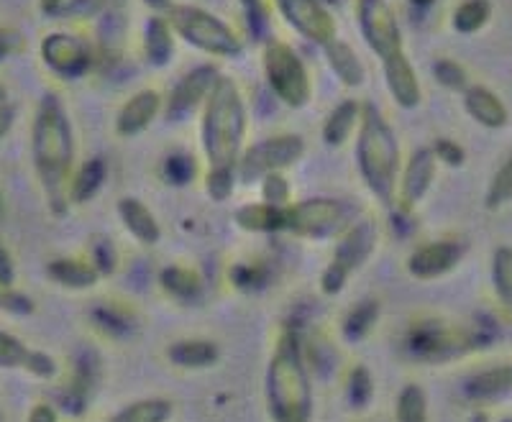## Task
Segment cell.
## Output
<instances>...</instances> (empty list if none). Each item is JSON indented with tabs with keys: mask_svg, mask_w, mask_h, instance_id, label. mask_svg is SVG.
<instances>
[{
	"mask_svg": "<svg viewBox=\"0 0 512 422\" xmlns=\"http://www.w3.org/2000/svg\"><path fill=\"white\" fill-rule=\"evenodd\" d=\"M105 177H108V164L103 157H93L82 164L75 174H72L70 182V203H90L105 185Z\"/></svg>",
	"mask_w": 512,
	"mask_h": 422,
	"instance_id": "32",
	"label": "cell"
},
{
	"mask_svg": "<svg viewBox=\"0 0 512 422\" xmlns=\"http://www.w3.org/2000/svg\"><path fill=\"white\" fill-rule=\"evenodd\" d=\"M377 241V223L372 218L356 220L354 226L338 238L331 261L320 274V292L328 297L341 295L349 279L372 259V254L377 251Z\"/></svg>",
	"mask_w": 512,
	"mask_h": 422,
	"instance_id": "8",
	"label": "cell"
},
{
	"mask_svg": "<svg viewBox=\"0 0 512 422\" xmlns=\"http://www.w3.org/2000/svg\"><path fill=\"white\" fill-rule=\"evenodd\" d=\"M489 16H492V3H489V0H464V3L454 11L451 26H454V31H459V34L472 36L487 26Z\"/></svg>",
	"mask_w": 512,
	"mask_h": 422,
	"instance_id": "36",
	"label": "cell"
},
{
	"mask_svg": "<svg viewBox=\"0 0 512 422\" xmlns=\"http://www.w3.org/2000/svg\"><path fill=\"white\" fill-rule=\"evenodd\" d=\"M41 59L62 80H80L93 64V49L82 36L54 31L41 41Z\"/></svg>",
	"mask_w": 512,
	"mask_h": 422,
	"instance_id": "13",
	"label": "cell"
},
{
	"mask_svg": "<svg viewBox=\"0 0 512 422\" xmlns=\"http://www.w3.org/2000/svg\"><path fill=\"white\" fill-rule=\"evenodd\" d=\"M492 287L500 305L512 315V246H500L492 254Z\"/></svg>",
	"mask_w": 512,
	"mask_h": 422,
	"instance_id": "37",
	"label": "cell"
},
{
	"mask_svg": "<svg viewBox=\"0 0 512 422\" xmlns=\"http://www.w3.org/2000/svg\"><path fill=\"white\" fill-rule=\"evenodd\" d=\"M356 21L367 47L377 54L379 62L405 52L400 21L387 0H356Z\"/></svg>",
	"mask_w": 512,
	"mask_h": 422,
	"instance_id": "11",
	"label": "cell"
},
{
	"mask_svg": "<svg viewBox=\"0 0 512 422\" xmlns=\"http://www.w3.org/2000/svg\"><path fill=\"white\" fill-rule=\"evenodd\" d=\"M90 320L95 328L103 333L105 338L121 341V338H131L136 328V313L128 305H121L116 300H105L90 310Z\"/></svg>",
	"mask_w": 512,
	"mask_h": 422,
	"instance_id": "27",
	"label": "cell"
},
{
	"mask_svg": "<svg viewBox=\"0 0 512 422\" xmlns=\"http://www.w3.org/2000/svg\"><path fill=\"white\" fill-rule=\"evenodd\" d=\"M303 154V136H297V133H277V136H267V139L246 146L239 164H236V172H239V180L244 185H251V182H262L267 174L285 172L287 167L300 162Z\"/></svg>",
	"mask_w": 512,
	"mask_h": 422,
	"instance_id": "10",
	"label": "cell"
},
{
	"mask_svg": "<svg viewBox=\"0 0 512 422\" xmlns=\"http://www.w3.org/2000/svg\"><path fill=\"white\" fill-rule=\"evenodd\" d=\"M264 399L272 422H310L313 417V384L297 330H285L274 346L264 374Z\"/></svg>",
	"mask_w": 512,
	"mask_h": 422,
	"instance_id": "2",
	"label": "cell"
},
{
	"mask_svg": "<svg viewBox=\"0 0 512 422\" xmlns=\"http://www.w3.org/2000/svg\"><path fill=\"white\" fill-rule=\"evenodd\" d=\"M218 359H221V348L210 338H180L167 348L169 364L185 371L210 369L218 364Z\"/></svg>",
	"mask_w": 512,
	"mask_h": 422,
	"instance_id": "23",
	"label": "cell"
},
{
	"mask_svg": "<svg viewBox=\"0 0 512 422\" xmlns=\"http://www.w3.org/2000/svg\"><path fill=\"white\" fill-rule=\"evenodd\" d=\"M466 246L456 238H441V241H428L413 251L405 261V269L418 282H433V279L446 277L454 272L459 261L464 259Z\"/></svg>",
	"mask_w": 512,
	"mask_h": 422,
	"instance_id": "14",
	"label": "cell"
},
{
	"mask_svg": "<svg viewBox=\"0 0 512 422\" xmlns=\"http://www.w3.org/2000/svg\"><path fill=\"white\" fill-rule=\"evenodd\" d=\"M100 361L95 353L85 351L80 359L75 361V369H72L70 382L62 392V405L64 410L72 412V415H82L88 410V402L93 397L95 387H98V376H100Z\"/></svg>",
	"mask_w": 512,
	"mask_h": 422,
	"instance_id": "20",
	"label": "cell"
},
{
	"mask_svg": "<svg viewBox=\"0 0 512 422\" xmlns=\"http://www.w3.org/2000/svg\"><path fill=\"white\" fill-rule=\"evenodd\" d=\"M408 3H410V6L420 8V11H425V8H431L436 0H408Z\"/></svg>",
	"mask_w": 512,
	"mask_h": 422,
	"instance_id": "54",
	"label": "cell"
},
{
	"mask_svg": "<svg viewBox=\"0 0 512 422\" xmlns=\"http://www.w3.org/2000/svg\"><path fill=\"white\" fill-rule=\"evenodd\" d=\"M64 6V0H41V11L44 13H57Z\"/></svg>",
	"mask_w": 512,
	"mask_h": 422,
	"instance_id": "52",
	"label": "cell"
},
{
	"mask_svg": "<svg viewBox=\"0 0 512 422\" xmlns=\"http://www.w3.org/2000/svg\"><path fill=\"white\" fill-rule=\"evenodd\" d=\"M323 3H326V6H341L344 0H323Z\"/></svg>",
	"mask_w": 512,
	"mask_h": 422,
	"instance_id": "56",
	"label": "cell"
},
{
	"mask_svg": "<svg viewBox=\"0 0 512 422\" xmlns=\"http://www.w3.org/2000/svg\"><path fill=\"white\" fill-rule=\"evenodd\" d=\"M356 169L369 190L384 208H395L400 185V141L374 103H361V121L356 128Z\"/></svg>",
	"mask_w": 512,
	"mask_h": 422,
	"instance_id": "3",
	"label": "cell"
},
{
	"mask_svg": "<svg viewBox=\"0 0 512 422\" xmlns=\"http://www.w3.org/2000/svg\"><path fill=\"white\" fill-rule=\"evenodd\" d=\"M361 121V103L356 100H344V103H338L336 108L328 113L326 123H323V141L326 146H344L346 141L351 139V133L359 128Z\"/></svg>",
	"mask_w": 512,
	"mask_h": 422,
	"instance_id": "31",
	"label": "cell"
},
{
	"mask_svg": "<svg viewBox=\"0 0 512 422\" xmlns=\"http://www.w3.org/2000/svg\"><path fill=\"white\" fill-rule=\"evenodd\" d=\"M382 307L377 300H359L341 320V333L349 343H359L377 328Z\"/></svg>",
	"mask_w": 512,
	"mask_h": 422,
	"instance_id": "33",
	"label": "cell"
},
{
	"mask_svg": "<svg viewBox=\"0 0 512 422\" xmlns=\"http://www.w3.org/2000/svg\"><path fill=\"white\" fill-rule=\"evenodd\" d=\"M351 226H354L351 208L336 197H308L287 205L285 231L295 238L328 241V238H341Z\"/></svg>",
	"mask_w": 512,
	"mask_h": 422,
	"instance_id": "9",
	"label": "cell"
},
{
	"mask_svg": "<svg viewBox=\"0 0 512 422\" xmlns=\"http://www.w3.org/2000/svg\"><path fill=\"white\" fill-rule=\"evenodd\" d=\"M500 422H512V417H502V420Z\"/></svg>",
	"mask_w": 512,
	"mask_h": 422,
	"instance_id": "58",
	"label": "cell"
},
{
	"mask_svg": "<svg viewBox=\"0 0 512 422\" xmlns=\"http://www.w3.org/2000/svg\"><path fill=\"white\" fill-rule=\"evenodd\" d=\"M259 190H262V203L274 205V208H287V205H292L290 182H287V177L282 172L267 174L259 182Z\"/></svg>",
	"mask_w": 512,
	"mask_h": 422,
	"instance_id": "41",
	"label": "cell"
},
{
	"mask_svg": "<svg viewBox=\"0 0 512 422\" xmlns=\"http://www.w3.org/2000/svg\"><path fill=\"white\" fill-rule=\"evenodd\" d=\"M236 182H239L236 167H210L205 174V192L213 203H226L236 190Z\"/></svg>",
	"mask_w": 512,
	"mask_h": 422,
	"instance_id": "39",
	"label": "cell"
},
{
	"mask_svg": "<svg viewBox=\"0 0 512 422\" xmlns=\"http://www.w3.org/2000/svg\"><path fill=\"white\" fill-rule=\"evenodd\" d=\"M144 3H146V6H152L154 11H164V13H167L169 8L175 6L172 0H144Z\"/></svg>",
	"mask_w": 512,
	"mask_h": 422,
	"instance_id": "51",
	"label": "cell"
},
{
	"mask_svg": "<svg viewBox=\"0 0 512 422\" xmlns=\"http://www.w3.org/2000/svg\"><path fill=\"white\" fill-rule=\"evenodd\" d=\"M487 346L489 336L479 328H464V325L446 323V320L438 318L413 320L405 338H402L405 356L423 366L451 364L466 353Z\"/></svg>",
	"mask_w": 512,
	"mask_h": 422,
	"instance_id": "5",
	"label": "cell"
},
{
	"mask_svg": "<svg viewBox=\"0 0 512 422\" xmlns=\"http://www.w3.org/2000/svg\"><path fill=\"white\" fill-rule=\"evenodd\" d=\"M13 282H16V266L6 246H0V290H13Z\"/></svg>",
	"mask_w": 512,
	"mask_h": 422,
	"instance_id": "48",
	"label": "cell"
},
{
	"mask_svg": "<svg viewBox=\"0 0 512 422\" xmlns=\"http://www.w3.org/2000/svg\"><path fill=\"white\" fill-rule=\"evenodd\" d=\"M116 210L126 233L136 243H141V246H157L162 241V226H159L157 215H154L149 205L141 203L139 197H121Z\"/></svg>",
	"mask_w": 512,
	"mask_h": 422,
	"instance_id": "22",
	"label": "cell"
},
{
	"mask_svg": "<svg viewBox=\"0 0 512 422\" xmlns=\"http://www.w3.org/2000/svg\"><path fill=\"white\" fill-rule=\"evenodd\" d=\"M88 259L93 261V266L100 272V277L116 272L118 254H116V249H113V243L108 241V238H98V241L93 243V249H90Z\"/></svg>",
	"mask_w": 512,
	"mask_h": 422,
	"instance_id": "44",
	"label": "cell"
},
{
	"mask_svg": "<svg viewBox=\"0 0 512 422\" xmlns=\"http://www.w3.org/2000/svg\"><path fill=\"white\" fill-rule=\"evenodd\" d=\"M374 397V379L369 374L367 366H354L349 371V379H346V399L354 410H364L369 407Z\"/></svg>",
	"mask_w": 512,
	"mask_h": 422,
	"instance_id": "38",
	"label": "cell"
},
{
	"mask_svg": "<svg viewBox=\"0 0 512 422\" xmlns=\"http://www.w3.org/2000/svg\"><path fill=\"white\" fill-rule=\"evenodd\" d=\"M195 174H198V164L195 159L187 157V154H172L164 162V177H167L169 185L175 187H185L195 180Z\"/></svg>",
	"mask_w": 512,
	"mask_h": 422,
	"instance_id": "42",
	"label": "cell"
},
{
	"mask_svg": "<svg viewBox=\"0 0 512 422\" xmlns=\"http://www.w3.org/2000/svg\"><path fill=\"white\" fill-rule=\"evenodd\" d=\"M231 279H233V284H236V287H239V290H244V292L259 290V287H264V277L259 274V266H249V264L233 266Z\"/></svg>",
	"mask_w": 512,
	"mask_h": 422,
	"instance_id": "46",
	"label": "cell"
},
{
	"mask_svg": "<svg viewBox=\"0 0 512 422\" xmlns=\"http://www.w3.org/2000/svg\"><path fill=\"white\" fill-rule=\"evenodd\" d=\"M246 113L244 95L231 77L221 75L210 90L200 118V144L210 167H236L244 154Z\"/></svg>",
	"mask_w": 512,
	"mask_h": 422,
	"instance_id": "4",
	"label": "cell"
},
{
	"mask_svg": "<svg viewBox=\"0 0 512 422\" xmlns=\"http://www.w3.org/2000/svg\"><path fill=\"white\" fill-rule=\"evenodd\" d=\"M244 6L246 16H249V26L254 29V34H262L264 26H267V0H239Z\"/></svg>",
	"mask_w": 512,
	"mask_h": 422,
	"instance_id": "47",
	"label": "cell"
},
{
	"mask_svg": "<svg viewBox=\"0 0 512 422\" xmlns=\"http://www.w3.org/2000/svg\"><path fill=\"white\" fill-rule=\"evenodd\" d=\"M172 31L180 39H185L190 47L198 52L208 54V57H241L244 52V41L231 24H226L216 13L205 11L200 6H190V3H175L164 13Z\"/></svg>",
	"mask_w": 512,
	"mask_h": 422,
	"instance_id": "6",
	"label": "cell"
},
{
	"mask_svg": "<svg viewBox=\"0 0 512 422\" xmlns=\"http://www.w3.org/2000/svg\"><path fill=\"white\" fill-rule=\"evenodd\" d=\"M510 203H512V157L497 169L495 177H492V182H489L487 187V195H484V205H487V210H500Z\"/></svg>",
	"mask_w": 512,
	"mask_h": 422,
	"instance_id": "40",
	"label": "cell"
},
{
	"mask_svg": "<svg viewBox=\"0 0 512 422\" xmlns=\"http://www.w3.org/2000/svg\"><path fill=\"white\" fill-rule=\"evenodd\" d=\"M433 77H436L446 90H466V87H469V75H466V70L456 62V59H438V62L433 64Z\"/></svg>",
	"mask_w": 512,
	"mask_h": 422,
	"instance_id": "43",
	"label": "cell"
},
{
	"mask_svg": "<svg viewBox=\"0 0 512 422\" xmlns=\"http://www.w3.org/2000/svg\"><path fill=\"white\" fill-rule=\"evenodd\" d=\"M31 159L34 172L47 195V205L54 215H64L70 208V182L75 167V136L62 100L44 95L36 105L31 123Z\"/></svg>",
	"mask_w": 512,
	"mask_h": 422,
	"instance_id": "1",
	"label": "cell"
},
{
	"mask_svg": "<svg viewBox=\"0 0 512 422\" xmlns=\"http://www.w3.org/2000/svg\"><path fill=\"white\" fill-rule=\"evenodd\" d=\"M8 52H11V41L6 34H0V59H6Z\"/></svg>",
	"mask_w": 512,
	"mask_h": 422,
	"instance_id": "53",
	"label": "cell"
},
{
	"mask_svg": "<svg viewBox=\"0 0 512 422\" xmlns=\"http://www.w3.org/2000/svg\"><path fill=\"white\" fill-rule=\"evenodd\" d=\"M0 105H6V90L0 87Z\"/></svg>",
	"mask_w": 512,
	"mask_h": 422,
	"instance_id": "57",
	"label": "cell"
},
{
	"mask_svg": "<svg viewBox=\"0 0 512 422\" xmlns=\"http://www.w3.org/2000/svg\"><path fill=\"white\" fill-rule=\"evenodd\" d=\"M13 121H16V108L8 103L0 105V141L8 136V131L13 128Z\"/></svg>",
	"mask_w": 512,
	"mask_h": 422,
	"instance_id": "50",
	"label": "cell"
},
{
	"mask_svg": "<svg viewBox=\"0 0 512 422\" xmlns=\"http://www.w3.org/2000/svg\"><path fill=\"white\" fill-rule=\"evenodd\" d=\"M382 70H384V85H387V90H390L392 100L405 110L418 108L420 100H423V87H420L418 72H415L408 54L402 52L397 54V57L382 62Z\"/></svg>",
	"mask_w": 512,
	"mask_h": 422,
	"instance_id": "19",
	"label": "cell"
},
{
	"mask_svg": "<svg viewBox=\"0 0 512 422\" xmlns=\"http://www.w3.org/2000/svg\"><path fill=\"white\" fill-rule=\"evenodd\" d=\"M0 420H3V415H0Z\"/></svg>",
	"mask_w": 512,
	"mask_h": 422,
	"instance_id": "60",
	"label": "cell"
},
{
	"mask_svg": "<svg viewBox=\"0 0 512 422\" xmlns=\"http://www.w3.org/2000/svg\"><path fill=\"white\" fill-rule=\"evenodd\" d=\"M431 149H433V157H436V162L446 164V167H461L466 159L461 144H456V141H451V139H436V144H433Z\"/></svg>",
	"mask_w": 512,
	"mask_h": 422,
	"instance_id": "45",
	"label": "cell"
},
{
	"mask_svg": "<svg viewBox=\"0 0 512 422\" xmlns=\"http://www.w3.org/2000/svg\"><path fill=\"white\" fill-rule=\"evenodd\" d=\"M274 6L287 24L315 47L326 49L338 39L336 21L323 0H274Z\"/></svg>",
	"mask_w": 512,
	"mask_h": 422,
	"instance_id": "12",
	"label": "cell"
},
{
	"mask_svg": "<svg viewBox=\"0 0 512 422\" xmlns=\"http://www.w3.org/2000/svg\"><path fill=\"white\" fill-rule=\"evenodd\" d=\"M236 226L246 233H282L287 226V208L269 203H246L236 210Z\"/></svg>",
	"mask_w": 512,
	"mask_h": 422,
	"instance_id": "28",
	"label": "cell"
},
{
	"mask_svg": "<svg viewBox=\"0 0 512 422\" xmlns=\"http://www.w3.org/2000/svg\"><path fill=\"white\" fill-rule=\"evenodd\" d=\"M47 277L54 284L64 287V290H93L98 284L100 272L93 266L90 259H77V256H64V259H54L47 266Z\"/></svg>",
	"mask_w": 512,
	"mask_h": 422,
	"instance_id": "25",
	"label": "cell"
},
{
	"mask_svg": "<svg viewBox=\"0 0 512 422\" xmlns=\"http://www.w3.org/2000/svg\"><path fill=\"white\" fill-rule=\"evenodd\" d=\"M326 62L328 67L333 70V75L338 77V82L346 87H359L364 85V80H367V67H364V62L359 59V54L354 52V49L346 44V41L336 39L331 41L326 49Z\"/></svg>",
	"mask_w": 512,
	"mask_h": 422,
	"instance_id": "29",
	"label": "cell"
},
{
	"mask_svg": "<svg viewBox=\"0 0 512 422\" xmlns=\"http://www.w3.org/2000/svg\"><path fill=\"white\" fill-rule=\"evenodd\" d=\"M0 369L26 371V374L44 379V382L54 379L59 371L57 361L49 353L34 351L21 338L11 336L6 330H0Z\"/></svg>",
	"mask_w": 512,
	"mask_h": 422,
	"instance_id": "17",
	"label": "cell"
},
{
	"mask_svg": "<svg viewBox=\"0 0 512 422\" xmlns=\"http://www.w3.org/2000/svg\"><path fill=\"white\" fill-rule=\"evenodd\" d=\"M3 292H6V290H0V300H3Z\"/></svg>",
	"mask_w": 512,
	"mask_h": 422,
	"instance_id": "59",
	"label": "cell"
},
{
	"mask_svg": "<svg viewBox=\"0 0 512 422\" xmlns=\"http://www.w3.org/2000/svg\"><path fill=\"white\" fill-rule=\"evenodd\" d=\"M262 70L269 90L282 105L300 110L313 98V80L303 57L282 39H269L262 52Z\"/></svg>",
	"mask_w": 512,
	"mask_h": 422,
	"instance_id": "7",
	"label": "cell"
},
{
	"mask_svg": "<svg viewBox=\"0 0 512 422\" xmlns=\"http://www.w3.org/2000/svg\"><path fill=\"white\" fill-rule=\"evenodd\" d=\"M175 405L164 397H144L131 405H123L108 422H169Z\"/></svg>",
	"mask_w": 512,
	"mask_h": 422,
	"instance_id": "34",
	"label": "cell"
},
{
	"mask_svg": "<svg viewBox=\"0 0 512 422\" xmlns=\"http://www.w3.org/2000/svg\"><path fill=\"white\" fill-rule=\"evenodd\" d=\"M218 77H221V72L213 64H200V67L190 70L187 75H182L180 82L172 87L167 100L169 121H185L195 110L203 108Z\"/></svg>",
	"mask_w": 512,
	"mask_h": 422,
	"instance_id": "16",
	"label": "cell"
},
{
	"mask_svg": "<svg viewBox=\"0 0 512 422\" xmlns=\"http://www.w3.org/2000/svg\"><path fill=\"white\" fill-rule=\"evenodd\" d=\"M159 287H162V292L169 300L180 302V305H198L205 292L200 274L182 264L164 266L162 272H159Z\"/></svg>",
	"mask_w": 512,
	"mask_h": 422,
	"instance_id": "24",
	"label": "cell"
},
{
	"mask_svg": "<svg viewBox=\"0 0 512 422\" xmlns=\"http://www.w3.org/2000/svg\"><path fill=\"white\" fill-rule=\"evenodd\" d=\"M472 422H489V415L487 412H474Z\"/></svg>",
	"mask_w": 512,
	"mask_h": 422,
	"instance_id": "55",
	"label": "cell"
},
{
	"mask_svg": "<svg viewBox=\"0 0 512 422\" xmlns=\"http://www.w3.org/2000/svg\"><path fill=\"white\" fill-rule=\"evenodd\" d=\"M466 113L484 128H502L507 123V108L500 95L484 85H469L464 90Z\"/></svg>",
	"mask_w": 512,
	"mask_h": 422,
	"instance_id": "26",
	"label": "cell"
},
{
	"mask_svg": "<svg viewBox=\"0 0 512 422\" xmlns=\"http://www.w3.org/2000/svg\"><path fill=\"white\" fill-rule=\"evenodd\" d=\"M395 422H428V394L420 384H405L397 394Z\"/></svg>",
	"mask_w": 512,
	"mask_h": 422,
	"instance_id": "35",
	"label": "cell"
},
{
	"mask_svg": "<svg viewBox=\"0 0 512 422\" xmlns=\"http://www.w3.org/2000/svg\"><path fill=\"white\" fill-rule=\"evenodd\" d=\"M26 422H59V415L52 405H47V402H39V405L31 407Z\"/></svg>",
	"mask_w": 512,
	"mask_h": 422,
	"instance_id": "49",
	"label": "cell"
},
{
	"mask_svg": "<svg viewBox=\"0 0 512 422\" xmlns=\"http://www.w3.org/2000/svg\"><path fill=\"white\" fill-rule=\"evenodd\" d=\"M436 167L438 162L433 157L431 146H423V149L410 154L408 164L400 172V185H397V213L410 215L423 203V197L431 192L433 180H436Z\"/></svg>",
	"mask_w": 512,
	"mask_h": 422,
	"instance_id": "15",
	"label": "cell"
},
{
	"mask_svg": "<svg viewBox=\"0 0 512 422\" xmlns=\"http://www.w3.org/2000/svg\"><path fill=\"white\" fill-rule=\"evenodd\" d=\"M144 54L154 67H167L175 57V31L164 16H152L144 26Z\"/></svg>",
	"mask_w": 512,
	"mask_h": 422,
	"instance_id": "30",
	"label": "cell"
},
{
	"mask_svg": "<svg viewBox=\"0 0 512 422\" xmlns=\"http://www.w3.org/2000/svg\"><path fill=\"white\" fill-rule=\"evenodd\" d=\"M159 110H162V95L157 90H149V87L139 90L118 110L116 133L123 139H134V136H139V133L152 126L154 118L159 116Z\"/></svg>",
	"mask_w": 512,
	"mask_h": 422,
	"instance_id": "18",
	"label": "cell"
},
{
	"mask_svg": "<svg viewBox=\"0 0 512 422\" xmlns=\"http://www.w3.org/2000/svg\"><path fill=\"white\" fill-rule=\"evenodd\" d=\"M512 394V361L477 371L464 382V397L474 405H489Z\"/></svg>",
	"mask_w": 512,
	"mask_h": 422,
	"instance_id": "21",
	"label": "cell"
}]
</instances>
